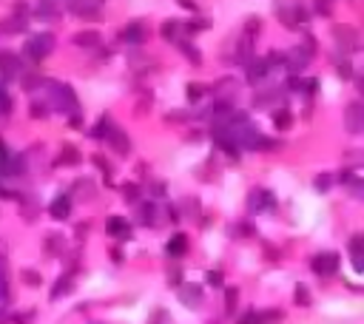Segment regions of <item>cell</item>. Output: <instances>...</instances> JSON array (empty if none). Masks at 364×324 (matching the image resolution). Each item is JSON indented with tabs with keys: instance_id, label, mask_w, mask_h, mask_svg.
Instances as JSON below:
<instances>
[{
	"instance_id": "5",
	"label": "cell",
	"mask_w": 364,
	"mask_h": 324,
	"mask_svg": "<svg viewBox=\"0 0 364 324\" xmlns=\"http://www.w3.org/2000/svg\"><path fill=\"white\" fill-rule=\"evenodd\" d=\"M66 211H68L66 199H57V205H54V208H51V213H54V216H66Z\"/></svg>"
},
{
	"instance_id": "4",
	"label": "cell",
	"mask_w": 364,
	"mask_h": 324,
	"mask_svg": "<svg viewBox=\"0 0 364 324\" xmlns=\"http://www.w3.org/2000/svg\"><path fill=\"white\" fill-rule=\"evenodd\" d=\"M108 230H111V233H125V222H122V219H111V222H108Z\"/></svg>"
},
{
	"instance_id": "2",
	"label": "cell",
	"mask_w": 364,
	"mask_h": 324,
	"mask_svg": "<svg viewBox=\"0 0 364 324\" xmlns=\"http://www.w3.org/2000/svg\"><path fill=\"white\" fill-rule=\"evenodd\" d=\"M49 49H51V37H37V40H34V46H32V54H37V57H40L43 51H49Z\"/></svg>"
},
{
	"instance_id": "7",
	"label": "cell",
	"mask_w": 364,
	"mask_h": 324,
	"mask_svg": "<svg viewBox=\"0 0 364 324\" xmlns=\"http://www.w3.org/2000/svg\"><path fill=\"white\" fill-rule=\"evenodd\" d=\"M111 142H117V148H120V151H125V140H122V137H120V131H114V137H111Z\"/></svg>"
},
{
	"instance_id": "1",
	"label": "cell",
	"mask_w": 364,
	"mask_h": 324,
	"mask_svg": "<svg viewBox=\"0 0 364 324\" xmlns=\"http://www.w3.org/2000/svg\"><path fill=\"white\" fill-rule=\"evenodd\" d=\"M316 273H333L336 270V256H319V259L313 262Z\"/></svg>"
},
{
	"instance_id": "6",
	"label": "cell",
	"mask_w": 364,
	"mask_h": 324,
	"mask_svg": "<svg viewBox=\"0 0 364 324\" xmlns=\"http://www.w3.org/2000/svg\"><path fill=\"white\" fill-rule=\"evenodd\" d=\"M77 43L80 46H91V43H97V34H77Z\"/></svg>"
},
{
	"instance_id": "3",
	"label": "cell",
	"mask_w": 364,
	"mask_h": 324,
	"mask_svg": "<svg viewBox=\"0 0 364 324\" xmlns=\"http://www.w3.org/2000/svg\"><path fill=\"white\" fill-rule=\"evenodd\" d=\"M182 250H185V236H174V239H171V244H168V253L180 256Z\"/></svg>"
},
{
	"instance_id": "8",
	"label": "cell",
	"mask_w": 364,
	"mask_h": 324,
	"mask_svg": "<svg viewBox=\"0 0 364 324\" xmlns=\"http://www.w3.org/2000/svg\"><path fill=\"white\" fill-rule=\"evenodd\" d=\"M185 299H188L191 304H197V290H194V287H191V290H185Z\"/></svg>"
}]
</instances>
